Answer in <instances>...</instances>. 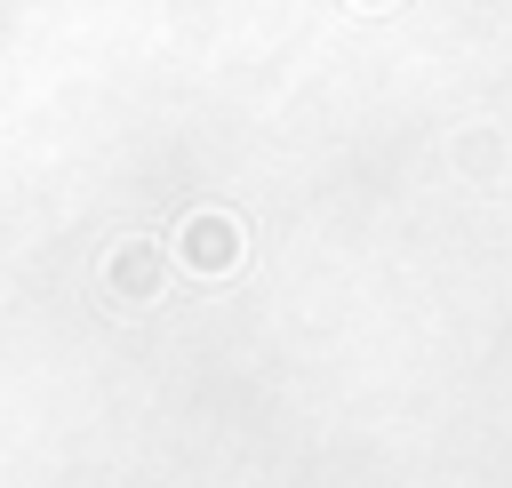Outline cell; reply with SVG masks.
Wrapping results in <instances>:
<instances>
[{
	"mask_svg": "<svg viewBox=\"0 0 512 488\" xmlns=\"http://www.w3.org/2000/svg\"><path fill=\"white\" fill-rule=\"evenodd\" d=\"M160 248L152 240H112L104 248V288L120 296V304H160Z\"/></svg>",
	"mask_w": 512,
	"mask_h": 488,
	"instance_id": "7a4b0ae2",
	"label": "cell"
},
{
	"mask_svg": "<svg viewBox=\"0 0 512 488\" xmlns=\"http://www.w3.org/2000/svg\"><path fill=\"white\" fill-rule=\"evenodd\" d=\"M176 256H184L192 272L224 280V272H240V256H248V224H240L232 208H192V216L176 224Z\"/></svg>",
	"mask_w": 512,
	"mask_h": 488,
	"instance_id": "6da1fadb",
	"label": "cell"
},
{
	"mask_svg": "<svg viewBox=\"0 0 512 488\" xmlns=\"http://www.w3.org/2000/svg\"><path fill=\"white\" fill-rule=\"evenodd\" d=\"M352 8H392V0H352Z\"/></svg>",
	"mask_w": 512,
	"mask_h": 488,
	"instance_id": "3957f363",
	"label": "cell"
}]
</instances>
